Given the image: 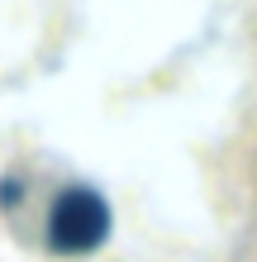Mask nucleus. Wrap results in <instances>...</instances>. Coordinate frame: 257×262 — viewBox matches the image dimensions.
<instances>
[{"label": "nucleus", "mask_w": 257, "mask_h": 262, "mask_svg": "<svg viewBox=\"0 0 257 262\" xmlns=\"http://www.w3.org/2000/svg\"><path fill=\"white\" fill-rule=\"evenodd\" d=\"M110 234V210L96 191H67L57 195L53 220H48V238L62 253H90L96 243Z\"/></svg>", "instance_id": "nucleus-1"}]
</instances>
